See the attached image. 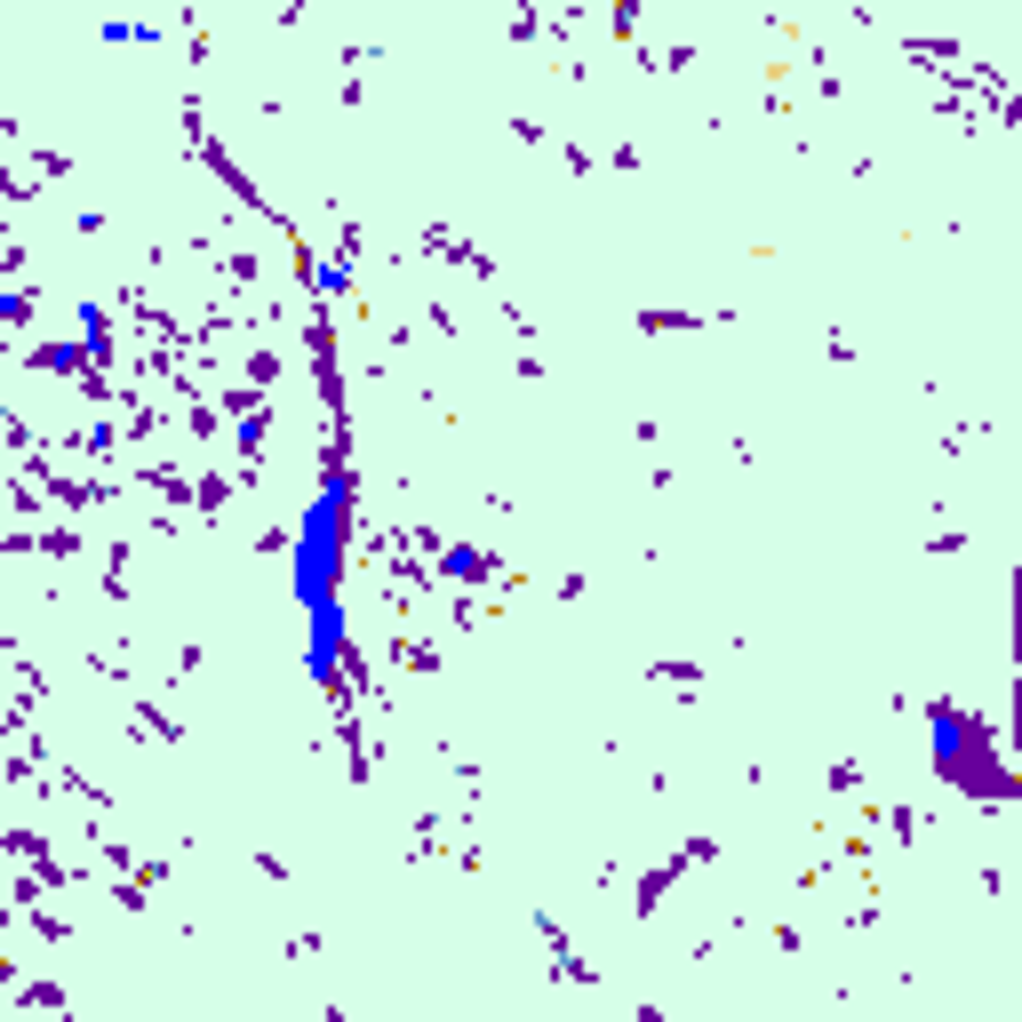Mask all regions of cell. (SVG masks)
Here are the masks:
<instances>
[{
    "label": "cell",
    "mask_w": 1022,
    "mask_h": 1022,
    "mask_svg": "<svg viewBox=\"0 0 1022 1022\" xmlns=\"http://www.w3.org/2000/svg\"><path fill=\"white\" fill-rule=\"evenodd\" d=\"M105 41H113V49H152V24H136V17H105Z\"/></svg>",
    "instance_id": "cell-1"
}]
</instances>
